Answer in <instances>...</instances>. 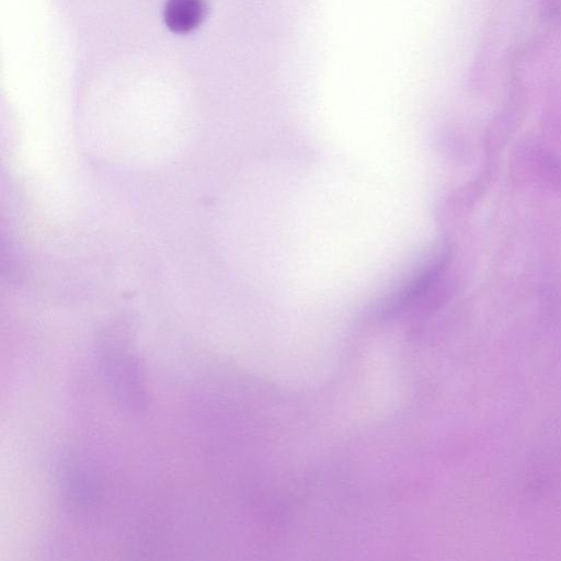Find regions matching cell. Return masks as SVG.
<instances>
[{"instance_id": "obj_2", "label": "cell", "mask_w": 561, "mask_h": 561, "mask_svg": "<svg viewBox=\"0 0 561 561\" xmlns=\"http://www.w3.org/2000/svg\"><path fill=\"white\" fill-rule=\"evenodd\" d=\"M205 0H168L163 9L167 27L184 34L197 28L207 15Z\"/></svg>"}, {"instance_id": "obj_1", "label": "cell", "mask_w": 561, "mask_h": 561, "mask_svg": "<svg viewBox=\"0 0 561 561\" xmlns=\"http://www.w3.org/2000/svg\"><path fill=\"white\" fill-rule=\"evenodd\" d=\"M448 260L446 248L439 249L398 290L377 307L379 314L389 316L404 309L426 294L437 282Z\"/></svg>"}]
</instances>
